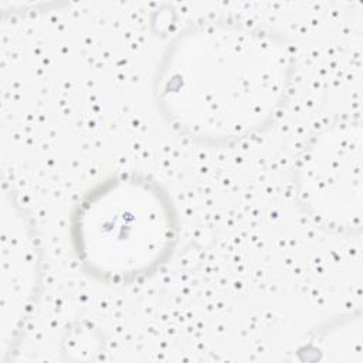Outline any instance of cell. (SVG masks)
<instances>
[{
  "instance_id": "cell-1",
  "label": "cell",
  "mask_w": 363,
  "mask_h": 363,
  "mask_svg": "<svg viewBox=\"0 0 363 363\" xmlns=\"http://www.w3.org/2000/svg\"><path fill=\"white\" fill-rule=\"evenodd\" d=\"M282 41L231 21H206L169 44L156 75L163 115L191 139L223 145L259 130L289 86Z\"/></svg>"
},
{
  "instance_id": "cell-2",
  "label": "cell",
  "mask_w": 363,
  "mask_h": 363,
  "mask_svg": "<svg viewBox=\"0 0 363 363\" xmlns=\"http://www.w3.org/2000/svg\"><path fill=\"white\" fill-rule=\"evenodd\" d=\"M177 221L160 186L136 174L111 177L89 190L72 217L74 251L99 279L130 282L170 254Z\"/></svg>"
},
{
  "instance_id": "cell-3",
  "label": "cell",
  "mask_w": 363,
  "mask_h": 363,
  "mask_svg": "<svg viewBox=\"0 0 363 363\" xmlns=\"http://www.w3.org/2000/svg\"><path fill=\"white\" fill-rule=\"evenodd\" d=\"M360 126L335 125L308 146L298 170L305 208L329 227L360 225Z\"/></svg>"
}]
</instances>
